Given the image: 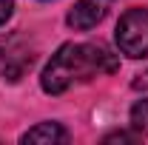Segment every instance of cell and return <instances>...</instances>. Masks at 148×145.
<instances>
[{
    "label": "cell",
    "mask_w": 148,
    "mask_h": 145,
    "mask_svg": "<svg viewBox=\"0 0 148 145\" xmlns=\"http://www.w3.org/2000/svg\"><path fill=\"white\" fill-rule=\"evenodd\" d=\"M117 68V54H111L103 43H66L43 68L40 85L46 94H66L71 85L88 83L100 74H114Z\"/></svg>",
    "instance_id": "obj_1"
},
{
    "label": "cell",
    "mask_w": 148,
    "mask_h": 145,
    "mask_svg": "<svg viewBox=\"0 0 148 145\" xmlns=\"http://www.w3.org/2000/svg\"><path fill=\"white\" fill-rule=\"evenodd\" d=\"M117 49L131 60L148 57V9H128L117 23Z\"/></svg>",
    "instance_id": "obj_2"
},
{
    "label": "cell",
    "mask_w": 148,
    "mask_h": 145,
    "mask_svg": "<svg viewBox=\"0 0 148 145\" xmlns=\"http://www.w3.org/2000/svg\"><path fill=\"white\" fill-rule=\"evenodd\" d=\"M111 3L114 0H77L66 20H69V26L77 29V31H88V29H94L100 20L108 14Z\"/></svg>",
    "instance_id": "obj_3"
},
{
    "label": "cell",
    "mask_w": 148,
    "mask_h": 145,
    "mask_svg": "<svg viewBox=\"0 0 148 145\" xmlns=\"http://www.w3.org/2000/svg\"><path fill=\"white\" fill-rule=\"evenodd\" d=\"M71 140V134L66 131V128L60 125V122H40V125L29 128L23 137H20V142H37V145H66Z\"/></svg>",
    "instance_id": "obj_4"
},
{
    "label": "cell",
    "mask_w": 148,
    "mask_h": 145,
    "mask_svg": "<svg viewBox=\"0 0 148 145\" xmlns=\"http://www.w3.org/2000/svg\"><path fill=\"white\" fill-rule=\"evenodd\" d=\"M131 128L137 134H148V97L131 105Z\"/></svg>",
    "instance_id": "obj_5"
},
{
    "label": "cell",
    "mask_w": 148,
    "mask_h": 145,
    "mask_svg": "<svg viewBox=\"0 0 148 145\" xmlns=\"http://www.w3.org/2000/svg\"><path fill=\"white\" fill-rule=\"evenodd\" d=\"M140 140V134L134 131V134H125V131H117V134H108L106 137V142H137Z\"/></svg>",
    "instance_id": "obj_6"
},
{
    "label": "cell",
    "mask_w": 148,
    "mask_h": 145,
    "mask_svg": "<svg viewBox=\"0 0 148 145\" xmlns=\"http://www.w3.org/2000/svg\"><path fill=\"white\" fill-rule=\"evenodd\" d=\"M12 9H14V0H0V26L12 17Z\"/></svg>",
    "instance_id": "obj_7"
},
{
    "label": "cell",
    "mask_w": 148,
    "mask_h": 145,
    "mask_svg": "<svg viewBox=\"0 0 148 145\" xmlns=\"http://www.w3.org/2000/svg\"><path fill=\"white\" fill-rule=\"evenodd\" d=\"M131 85H134L137 91H140V88H148V71H145V74H137V80H134Z\"/></svg>",
    "instance_id": "obj_8"
}]
</instances>
